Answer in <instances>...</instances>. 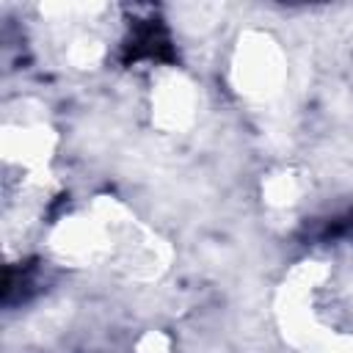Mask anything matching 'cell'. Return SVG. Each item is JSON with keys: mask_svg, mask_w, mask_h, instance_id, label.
Instances as JSON below:
<instances>
[{"mask_svg": "<svg viewBox=\"0 0 353 353\" xmlns=\"http://www.w3.org/2000/svg\"><path fill=\"white\" fill-rule=\"evenodd\" d=\"M232 77L234 88L248 102L276 99L287 80V61L281 47L265 33H248L234 52Z\"/></svg>", "mask_w": 353, "mask_h": 353, "instance_id": "2", "label": "cell"}, {"mask_svg": "<svg viewBox=\"0 0 353 353\" xmlns=\"http://www.w3.org/2000/svg\"><path fill=\"white\" fill-rule=\"evenodd\" d=\"M44 243L55 262L74 270L149 281L168 268V245L110 196L55 218Z\"/></svg>", "mask_w": 353, "mask_h": 353, "instance_id": "1", "label": "cell"}, {"mask_svg": "<svg viewBox=\"0 0 353 353\" xmlns=\"http://www.w3.org/2000/svg\"><path fill=\"white\" fill-rule=\"evenodd\" d=\"M312 353H353V328L331 334L323 345H317Z\"/></svg>", "mask_w": 353, "mask_h": 353, "instance_id": "3", "label": "cell"}]
</instances>
